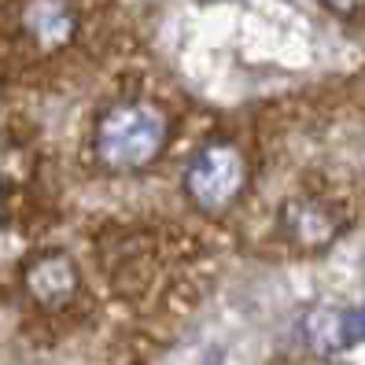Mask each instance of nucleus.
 I'll return each mask as SVG.
<instances>
[{"label": "nucleus", "mask_w": 365, "mask_h": 365, "mask_svg": "<svg viewBox=\"0 0 365 365\" xmlns=\"http://www.w3.org/2000/svg\"><path fill=\"white\" fill-rule=\"evenodd\" d=\"M303 336L317 354H343L365 343V307H314L303 321Z\"/></svg>", "instance_id": "20e7f679"}, {"label": "nucleus", "mask_w": 365, "mask_h": 365, "mask_svg": "<svg viewBox=\"0 0 365 365\" xmlns=\"http://www.w3.org/2000/svg\"><path fill=\"white\" fill-rule=\"evenodd\" d=\"M277 229H281V236L299 251H325L329 244L339 240L343 214L332 203H325V200L299 196V200H288L281 207V214H277Z\"/></svg>", "instance_id": "7ed1b4c3"}, {"label": "nucleus", "mask_w": 365, "mask_h": 365, "mask_svg": "<svg viewBox=\"0 0 365 365\" xmlns=\"http://www.w3.org/2000/svg\"><path fill=\"white\" fill-rule=\"evenodd\" d=\"M23 284H26V295L37 307L56 310V307L71 303V299L78 295L81 281H78V266L63 251H45V255H37V259L26 262Z\"/></svg>", "instance_id": "39448f33"}, {"label": "nucleus", "mask_w": 365, "mask_h": 365, "mask_svg": "<svg viewBox=\"0 0 365 365\" xmlns=\"http://www.w3.org/2000/svg\"><path fill=\"white\" fill-rule=\"evenodd\" d=\"M247 188V159L229 140L203 144L185 166V192L203 214H225Z\"/></svg>", "instance_id": "f03ea898"}, {"label": "nucleus", "mask_w": 365, "mask_h": 365, "mask_svg": "<svg viewBox=\"0 0 365 365\" xmlns=\"http://www.w3.org/2000/svg\"><path fill=\"white\" fill-rule=\"evenodd\" d=\"M0 210H4V192H0Z\"/></svg>", "instance_id": "6e6552de"}, {"label": "nucleus", "mask_w": 365, "mask_h": 365, "mask_svg": "<svg viewBox=\"0 0 365 365\" xmlns=\"http://www.w3.org/2000/svg\"><path fill=\"white\" fill-rule=\"evenodd\" d=\"M23 26L45 48H59L71 41L78 19H74V8L67 0H30L26 11H23Z\"/></svg>", "instance_id": "423d86ee"}, {"label": "nucleus", "mask_w": 365, "mask_h": 365, "mask_svg": "<svg viewBox=\"0 0 365 365\" xmlns=\"http://www.w3.org/2000/svg\"><path fill=\"white\" fill-rule=\"evenodd\" d=\"M325 4H329L332 11H354V8L365 4V0H325Z\"/></svg>", "instance_id": "0eeeda50"}, {"label": "nucleus", "mask_w": 365, "mask_h": 365, "mask_svg": "<svg viewBox=\"0 0 365 365\" xmlns=\"http://www.w3.org/2000/svg\"><path fill=\"white\" fill-rule=\"evenodd\" d=\"M170 140V122L152 103H118L96 122L93 152L115 174L152 166Z\"/></svg>", "instance_id": "f257e3e1"}]
</instances>
